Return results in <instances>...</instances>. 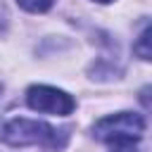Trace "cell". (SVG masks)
I'll list each match as a JSON object with an SVG mask.
<instances>
[{
	"label": "cell",
	"mask_w": 152,
	"mask_h": 152,
	"mask_svg": "<svg viewBox=\"0 0 152 152\" xmlns=\"http://www.w3.org/2000/svg\"><path fill=\"white\" fill-rule=\"evenodd\" d=\"M0 138L10 145H43V147H64L66 131H57L45 121L36 119H10L0 126Z\"/></svg>",
	"instance_id": "1"
},
{
	"label": "cell",
	"mask_w": 152,
	"mask_h": 152,
	"mask_svg": "<svg viewBox=\"0 0 152 152\" xmlns=\"http://www.w3.org/2000/svg\"><path fill=\"white\" fill-rule=\"evenodd\" d=\"M95 138L104 142H116V140H140L145 133V119L133 112H121L104 116L95 124Z\"/></svg>",
	"instance_id": "2"
},
{
	"label": "cell",
	"mask_w": 152,
	"mask_h": 152,
	"mask_svg": "<svg viewBox=\"0 0 152 152\" xmlns=\"http://www.w3.org/2000/svg\"><path fill=\"white\" fill-rule=\"evenodd\" d=\"M26 104L36 112L55 114V116H66L76 107V102L69 93L52 88V86H31L26 90Z\"/></svg>",
	"instance_id": "3"
},
{
	"label": "cell",
	"mask_w": 152,
	"mask_h": 152,
	"mask_svg": "<svg viewBox=\"0 0 152 152\" xmlns=\"http://www.w3.org/2000/svg\"><path fill=\"white\" fill-rule=\"evenodd\" d=\"M150 26H145L142 28V33H140V38H138V43L133 45V52L138 55V57H142V59H150Z\"/></svg>",
	"instance_id": "4"
},
{
	"label": "cell",
	"mask_w": 152,
	"mask_h": 152,
	"mask_svg": "<svg viewBox=\"0 0 152 152\" xmlns=\"http://www.w3.org/2000/svg\"><path fill=\"white\" fill-rule=\"evenodd\" d=\"M17 2H19V5H21L26 12H36V14H38V12L50 10L55 0H17Z\"/></svg>",
	"instance_id": "5"
},
{
	"label": "cell",
	"mask_w": 152,
	"mask_h": 152,
	"mask_svg": "<svg viewBox=\"0 0 152 152\" xmlns=\"http://www.w3.org/2000/svg\"><path fill=\"white\" fill-rule=\"evenodd\" d=\"M109 145H112V152H135L138 150V140H116Z\"/></svg>",
	"instance_id": "6"
},
{
	"label": "cell",
	"mask_w": 152,
	"mask_h": 152,
	"mask_svg": "<svg viewBox=\"0 0 152 152\" xmlns=\"http://www.w3.org/2000/svg\"><path fill=\"white\" fill-rule=\"evenodd\" d=\"M95 2H112V0H95Z\"/></svg>",
	"instance_id": "7"
}]
</instances>
